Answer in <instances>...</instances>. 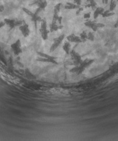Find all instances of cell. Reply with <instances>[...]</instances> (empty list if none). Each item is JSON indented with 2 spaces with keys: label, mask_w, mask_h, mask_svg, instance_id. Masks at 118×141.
Masks as SVG:
<instances>
[{
  "label": "cell",
  "mask_w": 118,
  "mask_h": 141,
  "mask_svg": "<svg viewBox=\"0 0 118 141\" xmlns=\"http://www.w3.org/2000/svg\"><path fill=\"white\" fill-rule=\"evenodd\" d=\"M51 92H52L53 93V95H58L61 96H66L67 95V91H65V90H63L61 89H52L51 90Z\"/></svg>",
  "instance_id": "obj_1"
}]
</instances>
